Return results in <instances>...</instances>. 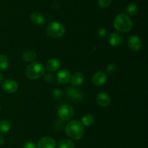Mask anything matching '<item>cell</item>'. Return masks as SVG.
<instances>
[{"label": "cell", "instance_id": "1", "mask_svg": "<svg viewBox=\"0 0 148 148\" xmlns=\"http://www.w3.org/2000/svg\"><path fill=\"white\" fill-rule=\"evenodd\" d=\"M65 131L66 135L73 140H79L83 136L84 126L81 121L78 120H69L67 124L65 125Z\"/></svg>", "mask_w": 148, "mask_h": 148}, {"label": "cell", "instance_id": "2", "mask_svg": "<svg viewBox=\"0 0 148 148\" xmlns=\"http://www.w3.org/2000/svg\"><path fill=\"white\" fill-rule=\"evenodd\" d=\"M114 28L120 33H127L132 28V21L125 13H119L114 20Z\"/></svg>", "mask_w": 148, "mask_h": 148}, {"label": "cell", "instance_id": "3", "mask_svg": "<svg viewBox=\"0 0 148 148\" xmlns=\"http://www.w3.org/2000/svg\"><path fill=\"white\" fill-rule=\"evenodd\" d=\"M45 69L40 62H33L29 64L25 68V75L29 79L36 80L44 75Z\"/></svg>", "mask_w": 148, "mask_h": 148}, {"label": "cell", "instance_id": "4", "mask_svg": "<svg viewBox=\"0 0 148 148\" xmlns=\"http://www.w3.org/2000/svg\"><path fill=\"white\" fill-rule=\"evenodd\" d=\"M46 33L53 39L62 37L65 33V28L63 25L56 21H52L48 23L46 27Z\"/></svg>", "mask_w": 148, "mask_h": 148}, {"label": "cell", "instance_id": "5", "mask_svg": "<svg viewBox=\"0 0 148 148\" xmlns=\"http://www.w3.org/2000/svg\"><path fill=\"white\" fill-rule=\"evenodd\" d=\"M75 115V110L73 107L69 104H63L60 106L58 110V115L59 119L64 121L70 120Z\"/></svg>", "mask_w": 148, "mask_h": 148}, {"label": "cell", "instance_id": "6", "mask_svg": "<svg viewBox=\"0 0 148 148\" xmlns=\"http://www.w3.org/2000/svg\"><path fill=\"white\" fill-rule=\"evenodd\" d=\"M66 94L72 101L76 102L82 101L83 99V92L79 89L75 88V87L68 88Z\"/></svg>", "mask_w": 148, "mask_h": 148}, {"label": "cell", "instance_id": "7", "mask_svg": "<svg viewBox=\"0 0 148 148\" xmlns=\"http://www.w3.org/2000/svg\"><path fill=\"white\" fill-rule=\"evenodd\" d=\"M127 44H128L130 49L134 52L140 51L143 47V41L140 38L137 36H134V35L129 37L128 40H127Z\"/></svg>", "mask_w": 148, "mask_h": 148}, {"label": "cell", "instance_id": "8", "mask_svg": "<svg viewBox=\"0 0 148 148\" xmlns=\"http://www.w3.org/2000/svg\"><path fill=\"white\" fill-rule=\"evenodd\" d=\"M108 41L111 46H119L124 43V36H123V35L121 33L114 32V33H111L108 36Z\"/></svg>", "mask_w": 148, "mask_h": 148}, {"label": "cell", "instance_id": "9", "mask_svg": "<svg viewBox=\"0 0 148 148\" xmlns=\"http://www.w3.org/2000/svg\"><path fill=\"white\" fill-rule=\"evenodd\" d=\"M56 141L50 136H44L38 142V148H56Z\"/></svg>", "mask_w": 148, "mask_h": 148}, {"label": "cell", "instance_id": "10", "mask_svg": "<svg viewBox=\"0 0 148 148\" xmlns=\"http://www.w3.org/2000/svg\"><path fill=\"white\" fill-rule=\"evenodd\" d=\"M18 89V84L15 81L12 79L6 80L2 85V89L5 92L9 94H12L17 91Z\"/></svg>", "mask_w": 148, "mask_h": 148}, {"label": "cell", "instance_id": "11", "mask_svg": "<svg viewBox=\"0 0 148 148\" xmlns=\"http://www.w3.org/2000/svg\"><path fill=\"white\" fill-rule=\"evenodd\" d=\"M106 80L107 74L103 71H98L92 76V83L94 85L98 86L103 85L106 82Z\"/></svg>", "mask_w": 148, "mask_h": 148}, {"label": "cell", "instance_id": "12", "mask_svg": "<svg viewBox=\"0 0 148 148\" xmlns=\"http://www.w3.org/2000/svg\"><path fill=\"white\" fill-rule=\"evenodd\" d=\"M96 102L98 105L103 107H106L109 105L111 103V97H110L109 94L102 91V92L98 93L97 95Z\"/></svg>", "mask_w": 148, "mask_h": 148}, {"label": "cell", "instance_id": "13", "mask_svg": "<svg viewBox=\"0 0 148 148\" xmlns=\"http://www.w3.org/2000/svg\"><path fill=\"white\" fill-rule=\"evenodd\" d=\"M71 78V74L69 73V71L66 69H62L58 73L57 76H56V78H57V81L59 84H65L66 83H68L70 80Z\"/></svg>", "mask_w": 148, "mask_h": 148}, {"label": "cell", "instance_id": "14", "mask_svg": "<svg viewBox=\"0 0 148 148\" xmlns=\"http://www.w3.org/2000/svg\"><path fill=\"white\" fill-rule=\"evenodd\" d=\"M84 75L82 73L79 72H76L73 74L72 75H71V78L69 81H70L71 84L73 86H79L81 84H82V83L84 82Z\"/></svg>", "mask_w": 148, "mask_h": 148}, {"label": "cell", "instance_id": "15", "mask_svg": "<svg viewBox=\"0 0 148 148\" xmlns=\"http://www.w3.org/2000/svg\"><path fill=\"white\" fill-rule=\"evenodd\" d=\"M60 61L56 58H52V59H49L46 62V68H48L49 71H51V72L58 71L60 68Z\"/></svg>", "mask_w": 148, "mask_h": 148}, {"label": "cell", "instance_id": "16", "mask_svg": "<svg viewBox=\"0 0 148 148\" xmlns=\"http://www.w3.org/2000/svg\"><path fill=\"white\" fill-rule=\"evenodd\" d=\"M36 57H37V54L33 50L25 51V52H23V55H22V58H23V60L27 62H33L36 59Z\"/></svg>", "mask_w": 148, "mask_h": 148}, {"label": "cell", "instance_id": "17", "mask_svg": "<svg viewBox=\"0 0 148 148\" xmlns=\"http://www.w3.org/2000/svg\"><path fill=\"white\" fill-rule=\"evenodd\" d=\"M30 20L32 23L36 25H42L45 22V17L41 13L34 12L30 15Z\"/></svg>", "mask_w": 148, "mask_h": 148}, {"label": "cell", "instance_id": "18", "mask_svg": "<svg viewBox=\"0 0 148 148\" xmlns=\"http://www.w3.org/2000/svg\"><path fill=\"white\" fill-rule=\"evenodd\" d=\"M95 122V117L91 114H85L81 119V123L83 126H90Z\"/></svg>", "mask_w": 148, "mask_h": 148}, {"label": "cell", "instance_id": "19", "mask_svg": "<svg viewBox=\"0 0 148 148\" xmlns=\"http://www.w3.org/2000/svg\"><path fill=\"white\" fill-rule=\"evenodd\" d=\"M138 12V7L134 3H130L126 7V13L128 16L135 15Z\"/></svg>", "mask_w": 148, "mask_h": 148}, {"label": "cell", "instance_id": "20", "mask_svg": "<svg viewBox=\"0 0 148 148\" xmlns=\"http://www.w3.org/2000/svg\"><path fill=\"white\" fill-rule=\"evenodd\" d=\"M58 148H75V144L71 139H63L59 142Z\"/></svg>", "mask_w": 148, "mask_h": 148}, {"label": "cell", "instance_id": "21", "mask_svg": "<svg viewBox=\"0 0 148 148\" xmlns=\"http://www.w3.org/2000/svg\"><path fill=\"white\" fill-rule=\"evenodd\" d=\"M11 128V124L7 120H3L0 121V133H7Z\"/></svg>", "mask_w": 148, "mask_h": 148}, {"label": "cell", "instance_id": "22", "mask_svg": "<svg viewBox=\"0 0 148 148\" xmlns=\"http://www.w3.org/2000/svg\"><path fill=\"white\" fill-rule=\"evenodd\" d=\"M9 67V59L4 55H0V71H5Z\"/></svg>", "mask_w": 148, "mask_h": 148}, {"label": "cell", "instance_id": "23", "mask_svg": "<svg viewBox=\"0 0 148 148\" xmlns=\"http://www.w3.org/2000/svg\"><path fill=\"white\" fill-rule=\"evenodd\" d=\"M112 0H98V7L102 9L108 8L111 4Z\"/></svg>", "mask_w": 148, "mask_h": 148}, {"label": "cell", "instance_id": "24", "mask_svg": "<svg viewBox=\"0 0 148 148\" xmlns=\"http://www.w3.org/2000/svg\"><path fill=\"white\" fill-rule=\"evenodd\" d=\"M65 121L59 119V120H56L54 123V129L57 131H61L65 127Z\"/></svg>", "mask_w": 148, "mask_h": 148}, {"label": "cell", "instance_id": "25", "mask_svg": "<svg viewBox=\"0 0 148 148\" xmlns=\"http://www.w3.org/2000/svg\"><path fill=\"white\" fill-rule=\"evenodd\" d=\"M116 71V66L115 64H114V63L109 64V65L106 67L107 73L112 74V73H115Z\"/></svg>", "mask_w": 148, "mask_h": 148}, {"label": "cell", "instance_id": "26", "mask_svg": "<svg viewBox=\"0 0 148 148\" xmlns=\"http://www.w3.org/2000/svg\"><path fill=\"white\" fill-rule=\"evenodd\" d=\"M53 97H54L55 100H60L61 98L62 97V92L60 89H53Z\"/></svg>", "mask_w": 148, "mask_h": 148}, {"label": "cell", "instance_id": "27", "mask_svg": "<svg viewBox=\"0 0 148 148\" xmlns=\"http://www.w3.org/2000/svg\"><path fill=\"white\" fill-rule=\"evenodd\" d=\"M54 79L55 76L52 73H49L46 74V75H44V80L47 83L53 82V81H54Z\"/></svg>", "mask_w": 148, "mask_h": 148}, {"label": "cell", "instance_id": "28", "mask_svg": "<svg viewBox=\"0 0 148 148\" xmlns=\"http://www.w3.org/2000/svg\"><path fill=\"white\" fill-rule=\"evenodd\" d=\"M97 32V34L100 36V37H102L104 38L105 36H106L107 33H106V29H104L103 28H98L96 30Z\"/></svg>", "mask_w": 148, "mask_h": 148}, {"label": "cell", "instance_id": "29", "mask_svg": "<svg viewBox=\"0 0 148 148\" xmlns=\"http://www.w3.org/2000/svg\"><path fill=\"white\" fill-rule=\"evenodd\" d=\"M24 148H38L37 145L33 142H28L24 145Z\"/></svg>", "mask_w": 148, "mask_h": 148}, {"label": "cell", "instance_id": "30", "mask_svg": "<svg viewBox=\"0 0 148 148\" xmlns=\"http://www.w3.org/2000/svg\"><path fill=\"white\" fill-rule=\"evenodd\" d=\"M4 143V137L2 135H0V145H2Z\"/></svg>", "mask_w": 148, "mask_h": 148}, {"label": "cell", "instance_id": "31", "mask_svg": "<svg viewBox=\"0 0 148 148\" xmlns=\"http://www.w3.org/2000/svg\"><path fill=\"white\" fill-rule=\"evenodd\" d=\"M3 80H4V75H3L2 73H0V82L3 81Z\"/></svg>", "mask_w": 148, "mask_h": 148}, {"label": "cell", "instance_id": "32", "mask_svg": "<svg viewBox=\"0 0 148 148\" xmlns=\"http://www.w3.org/2000/svg\"><path fill=\"white\" fill-rule=\"evenodd\" d=\"M0 110H1V106H0Z\"/></svg>", "mask_w": 148, "mask_h": 148}]
</instances>
